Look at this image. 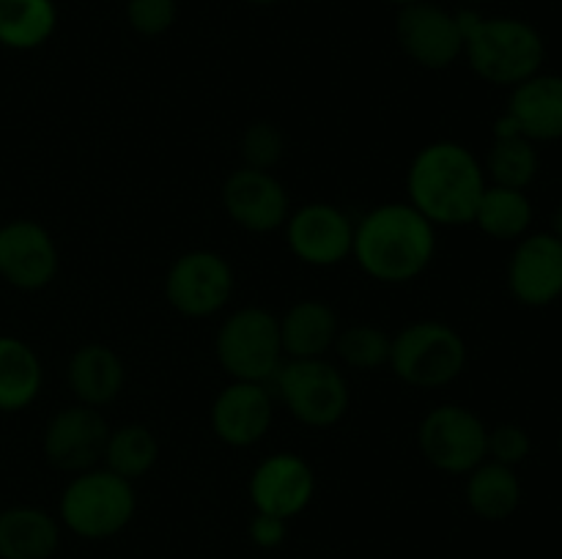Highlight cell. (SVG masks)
<instances>
[{"mask_svg": "<svg viewBox=\"0 0 562 559\" xmlns=\"http://www.w3.org/2000/svg\"><path fill=\"white\" fill-rule=\"evenodd\" d=\"M437 255V228L406 203H382L355 223L351 258L376 283L404 285L420 277Z\"/></svg>", "mask_w": 562, "mask_h": 559, "instance_id": "6da1fadb", "label": "cell"}, {"mask_svg": "<svg viewBox=\"0 0 562 559\" xmlns=\"http://www.w3.org/2000/svg\"><path fill=\"white\" fill-rule=\"evenodd\" d=\"M488 179L481 159L456 140H434L415 153L406 173L409 203L434 225H472Z\"/></svg>", "mask_w": 562, "mask_h": 559, "instance_id": "7a4b0ae2", "label": "cell"}, {"mask_svg": "<svg viewBox=\"0 0 562 559\" xmlns=\"http://www.w3.org/2000/svg\"><path fill=\"white\" fill-rule=\"evenodd\" d=\"M464 33V58L481 80L516 88L538 75L547 58V44L536 25L519 16H483L475 9L459 11Z\"/></svg>", "mask_w": 562, "mask_h": 559, "instance_id": "3957f363", "label": "cell"}, {"mask_svg": "<svg viewBox=\"0 0 562 559\" xmlns=\"http://www.w3.org/2000/svg\"><path fill=\"white\" fill-rule=\"evenodd\" d=\"M60 524L82 540H108L135 518L137 497L130 480L104 466L80 471L60 493Z\"/></svg>", "mask_w": 562, "mask_h": 559, "instance_id": "277c9868", "label": "cell"}, {"mask_svg": "<svg viewBox=\"0 0 562 559\" xmlns=\"http://www.w3.org/2000/svg\"><path fill=\"white\" fill-rule=\"evenodd\" d=\"M467 343L450 323L415 321L393 334L390 370L415 389L448 387L464 373Z\"/></svg>", "mask_w": 562, "mask_h": 559, "instance_id": "5b68a950", "label": "cell"}, {"mask_svg": "<svg viewBox=\"0 0 562 559\" xmlns=\"http://www.w3.org/2000/svg\"><path fill=\"white\" fill-rule=\"evenodd\" d=\"M214 354L231 381L269 384L285 360L280 318L263 307H239L220 323Z\"/></svg>", "mask_w": 562, "mask_h": 559, "instance_id": "8992f818", "label": "cell"}, {"mask_svg": "<svg viewBox=\"0 0 562 559\" xmlns=\"http://www.w3.org/2000/svg\"><path fill=\"white\" fill-rule=\"evenodd\" d=\"M272 384L283 400L285 411L296 422L316 427V431L338 425L349 411V381H346L344 370L327 356L283 360Z\"/></svg>", "mask_w": 562, "mask_h": 559, "instance_id": "52a82bcc", "label": "cell"}, {"mask_svg": "<svg viewBox=\"0 0 562 559\" xmlns=\"http://www.w3.org/2000/svg\"><path fill=\"white\" fill-rule=\"evenodd\" d=\"M417 447L434 469L467 477L486 460L488 427L467 406L439 403L420 420Z\"/></svg>", "mask_w": 562, "mask_h": 559, "instance_id": "ba28073f", "label": "cell"}, {"mask_svg": "<svg viewBox=\"0 0 562 559\" xmlns=\"http://www.w3.org/2000/svg\"><path fill=\"white\" fill-rule=\"evenodd\" d=\"M234 288V269L214 250L181 252L165 274V299L184 318L214 316L228 305Z\"/></svg>", "mask_w": 562, "mask_h": 559, "instance_id": "9c48e42d", "label": "cell"}, {"mask_svg": "<svg viewBox=\"0 0 562 559\" xmlns=\"http://www.w3.org/2000/svg\"><path fill=\"white\" fill-rule=\"evenodd\" d=\"M395 38L406 58L428 71L450 69L464 55V33H461L459 14L434 0L398 9Z\"/></svg>", "mask_w": 562, "mask_h": 559, "instance_id": "30bf717a", "label": "cell"}, {"mask_svg": "<svg viewBox=\"0 0 562 559\" xmlns=\"http://www.w3.org/2000/svg\"><path fill=\"white\" fill-rule=\"evenodd\" d=\"M285 244L291 255L305 266L329 269L351 258L355 223L344 208L333 203H305L285 219Z\"/></svg>", "mask_w": 562, "mask_h": 559, "instance_id": "8fae6325", "label": "cell"}, {"mask_svg": "<svg viewBox=\"0 0 562 559\" xmlns=\"http://www.w3.org/2000/svg\"><path fill=\"white\" fill-rule=\"evenodd\" d=\"M110 425L102 409L75 403L60 409L44 427V458L60 471L80 475V471L97 469L108 447Z\"/></svg>", "mask_w": 562, "mask_h": 559, "instance_id": "7c38bea8", "label": "cell"}, {"mask_svg": "<svg viewBox=\"0 0 562 559\" xmlns=\"http://www.w3.org/2000/svg\"><path fill=\"white\" fill-rule=\"evenodd\" d=\"M60 252L53 233L33 219L0 225V277L20 290H42L58 277Z\"/></svg>", "mask_w": 562, "mask_h": 559, "instance_id": "4fadbf2b", "label": "cell"}, {"mask_svg": "<svg viewBox=\"0 0 562 559\" xmlns=\"http://www.w3.org/2000/svg\"><path fill=\"white\" fill-rule=\"evenodd\" d=\"M247 493L256 513L291 521L311 507L316 497V475L302 455L274 453L252 469Z\"/></svg>", "mask_w": 562, "mask_h": 559, "instance_id": "5bb4252c", "label": "cell"}, {"mask_svg": "<svg viewBox=\"0 0 562 559\" xmlns=\"http://www.w3.org/2000/svg\"><path fill=\"white\" fill-rule=\"evenodd\" d=\"M223 208L239 228L250 233H274L291 214L289 192L272 170H252L241 164L225 179Z\"/></svg>", "mask_w": 562, "mask_h": 559, "instance_id": "9a60e30c", "label": "cell"}, {"mask_svg": "<svg viewBox=\"0 0 562 559\" xmlns=\"http://www.w3.org/2000/svg\"><path fill=\"white\" fill-rule=\"evenodd\" d=\"M274 400L267 384L231 381L212 403V431L228 447H252L272 427Z\"/></svg>", "mask_w": 562, "mask_h": 559, "instance_id": "2e32d148", "label": "cell"}, {"mask_svg": "<svg viewBox=\"0 0 562 559\" xmlns=\"http://www.w3.org/2000/svg\"><path fill=\"white\" fill-rule=\"evenodd\" d=\"M508 288L525 307H547L562 296V241L554 233L519 239L508 263Z\"/></svg>", "mask_w": 562, "mask_h": 559, "instance_id": "e0dca14e", "label": "cell"}, {"mask_svg": "<svg viewBox=\"0 0 562 559\" xmlns=\"http://www.w3.org/2000/svg\"><path fill=\"white\" fill-rule=\"evenodd\" d=\"M516 132L532 142L562 140V75H532L510 91L508 110Z\"/></svg>", "mask_w": 562, "mask_h": 559, "instance_id": "ac0fdd59", "label": "cell"}, {"mask_svg": "<svg viewBox=\"0 0 562 559\" xmlns=\"http://www.w3.org/2000/svg\"><path fill=\"white\" fill-rule=\"evenodd\" d=\"M66 378L77 403L104 409L124 392L126 367L110 345L86 343L71 354Z\"/></svg>", "mask_w": 562, "mask_h": 559, "instance_id": "d6986e66", "label": "cell"}, {"mask_svg": "<svg viewBox=\"0 0 562 559\" xmlns=\"http://www.w3.org/2000/svg\"><path fill=\"white\" fill-rule=\"evenodd\" d=\"M340 332L338 312L322 299L294 301L280 318V343L285 360H316L333 351Z\"/></svg>", "mask_w": 562, "mask_h": 559, "instance_id": "ffe728a7", "label": "cell"}, {"mask_svg": "<svg viewBox=\"0 0 562 559\" xmlns=\"http://www.w3.org/2000/svg\"><path fill=\"white\" fill-rule=\"evenodd\" d=\"M60 546V524L47 510L14 504L0 510V559H49Z\"/></svg>", "mask_w": 562, "mask_h": 559, "instance_id": "44dd1931", "label": "cell"}, {"mask_svg": "<svg viewBox=\"0 0 562 559\" xmlns=\"http://www.w3.org/2000/svg\"><path fill=\"white\" fill-rule=\"evenodd\" d=\"M467 507L483 521H505L519 510L521 482L514 466H503L497 460H483L481 466L467 475L464 486Z\"/></svg>", "mask_w": 562, "mask_h": 559, "instance_id": "7402d4cb", "label": "cell"}, {"mask_svg": "<svg viewBox=\"0 0 562 559\" xmlns=\"http://www.w3.org/2000/svg\"><path fill=\"white\" fill-rule=\"evenodd\" d=\"M44 384L42 360L25 340L0 334V411H22L38 398Z\"/></svg>", "mask_w": 562, "mask_h": 559, "instance_id": "603a6c76", "label": "cell"}, {"mask_svg": "<svg viewBox=\"0 0 562 559\" xmlns=\"http://www.w3.org/2000/svg\"><path fill=\"white\" fill-rule=\"evenodd\" d=\"M58 27L55 0H0V47L27 53L53 38Z\"/></svg>", "mask_w": 562, "mask_h": 559, "instance_id": "cb8c5ba5", "label": "cell"}, {"mask_svg": "<svg viewBox=\"0 0 562 559\" xmlns=\"http://www.w3.org/2000/svg\"><path fill=\"white\" fill-rule=\"evenodd\" d=\"M472 225L483 230L488 239L497 241H519L525 239L532 225V203L525 190H510V186L488 184Z\"/></svg>", "mask_w": 562, "mask_h": 559, "instance_id": "d4e9b609", "label": "cell"}, {"mask_svg": "<svg viewBox=\"0 0 562 559\" xmlns=\"http://www.w3.org/2000/svg\"><path fill=\"white\" fill-rule=\"evenodd\" d=\"M159 458V442L151 433V427L140 425V422H130V425L110 427L108 447H104V469L113 475L124 477V480L135 482L146 477L148 471L157 466Z\"/></svg>", "mask_w": 562, "mask_h": 559, "instance_id": "484cf974", "label": "cell"}, {"mask_svg": "<svg viewBox=\"0 0 562 559\" xmlns=\"http://www.w3.org/2000/svg\"><path fill=\"white\" fill-rule=\"evenodd\" d=\"M541 159H538L536 142L521 135L494 137L483 170L492 184L510 186V190H527L536 181Z\"/></svg>", "mask_w": 562, "mask_h": 559, "instance_id": "4316f807", "label": "cell"}, {"mask_svg": "<svg viewBox=\"0 0 562 559\" xmlns=\"http://www.w3.org/2000/svg\"><path fill=\"white\" fill-rule=\"evenodd\" d=\"M333 351L351 370H382L390 365L393 338L373 323H351V327L340 329Z\"/></svg>", "mask_w": 562, "mask_h": 559, "instance_id": "83f0119b", "label": "cell"}, {"mask_svg": "<svg viewBox=\"0 0 562 559\" xmlns=\"http://www.w3.org/2000/svg\"><path fill=\"white\" fill-rule=\"evenodd\" d=\"M285 153V137L272 121H252L241 132V162L252 170H274Z\"/></svg>", "mask_w": 562, "mask_h": 559, "instance_id": "f1b7e54d", "label": "cell"}, {"mask_svg": "<svg viewBox=\"0 0 562 559\" xmlns=\"http://www.w3.org/2000/svg\"><path fill=\"white\" fill-rule=\"evenodd\" d=\"M124 14L137 36L157 38L179 20V0H126Z\"/></svg>", "mask_w": 562, "mask_h": 559, "instance_id": "f546056e", "label": "cell"}, {"mask_svg": "<svg viewBox=\"0 0 562 559\" xmlns=\"http://www.w3.org/2000/svg\"><path fill=\"white\" fill-rule=\"evenodd\" d=\"M532 442L530 433L521 425H514V422H505V425H497L488 431V447L486 458L497 460L503 466H519L530 458Z\"/></svg>", "mask_w": 562, "mask_h": 559, "instance_id": "4dcf8cb0", "label": "cell"}, {"mask_svg": "<svg viewBox=\"0 0 562 559\" xmlns=\"http://www.w3.org/2000/svg\"><path fill=\"white\" fill-rule=\"evenodd\" d=\"M247 537L256 548H263V551H272V548H280L289 537V521L274 518V515L256 513L250 518V526H247Z\"/></svg>", "mask_w": 562, "mask_h": 559, "instance_id": "1f68e13d", "label": "cell"}, {"mask_svg": "<svg viewBox=\"0 0 562 559\" xmlns=\"http://www.w3.org/2000/svg\"><path fill=\"white\" fill-rule=\"evenodd\" d=\"M552 233L562 241V203L554 208V214H552Z\"/></svg>", "mask_w": 562, "mask_h": 559, "instance_id": "d6a6232c", "label": "cell"}, {"mask_svg": "<svg viewBox=\"0 0 562 559\" xmlns=\"http://www.w3.org/2000/svg\"><path fill=\"white\" fill-rule=\"evenodd\" d=\"M387 3H393L395 9H406V5H415V3H426V0H387Z\"/></svg>", "mask_w": 562, "mask_h": 559, "instance_id": "836d02e7", "label": "cell"}, {"mask_svg": "<svg viewBox=\"0 0 562 559\" xmlns=\"http://www.w3.org/2000/svg\"><path fill=\"white\" fill-rule=\"evenodd\" d=\"M247 3L258 5V9H269V5H274V3H278V0H247Z\"/></svg>", "mask_w": 562, "mask_h": 559, "instance_id": "e575fe53", "label": "cell"}, {"mask_svg": "<svg viewBox=\"0 0 562 559\" xmlns=\"http://www.w3.org/2000/svg\"><path fill=\"white\" fill-rule=\"evenodd\" d=\"M464 3H470V5H481V3H492V0H464Z\"/></svg>", "mask_w": 562, "mask_h": 559, "instance_id": "d590c367", "label": "cell"}, {"mask_svg": "<svg viewBox=\"0 0 562 559\" xmlns=\"http://www.w3.org/2000/svg\"><path fill=\"white\" fill-rule=\"evenodd\" d=\"M560 449H562V436H560Z\"/></svg>", "mask_w": 562, "mask_h": 559, "instance_id": "8d00e7d4", "label": "cell"}]
</instances>
